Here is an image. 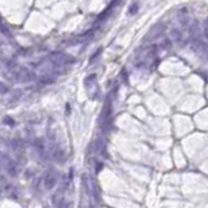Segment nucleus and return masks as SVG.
I'll use <instances>...</instances> for the list:
<instances>
[{"instance_id":"nucleus-1","label":"nucleus","mask_w":208,"mask_h":208,"mask_svg":"<svg viewBox=\"0 0 208 208\" xmlns=\"http://www.w3.org/2000/svg\"><path fill=\"white\" fill-rule=\"evenodd\" d=\"M83 184H85V186H86V190H87V193L90 194V196L94 199V200L99 202V193H98L96 185L94 184V181H92L89 176H83Z\"/></svg>"},{"instance_id":"nucleus-2","label":"nucleus","mask_w":208,"mask_h":208,"mask_svg":"<svg viewBox=\"0 0 208 208\" xmlns=\"http://www.w3.org/2000/svg\"><path fill=\"white\" fill-rule=\"evenodd\" d=\"M52 204H54L55 208H70V204L65 199L61 190H59V191L54 194V196H52Z\"/></svg>"},{"instance_id":"nucleus-3","label":"nucleus","mask_w":208,"mask_h":208,"mask_svg":"<svg viewBox=\"0 0 208 208\" xmlns=\"http://www.w3.org/2000/svg\"><path fill=\"white\" fill-rule=\"evenodd\" d=\"M43 182H44V187L47 189V190H49V189H52L55 186V184H56V174L54 172H48L47 174L44 176V179H43Z\"/></svg>"}]
</instances>
